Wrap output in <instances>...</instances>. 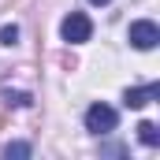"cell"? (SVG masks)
<instances>
[{"instance_id": "obj_1", "label": "cell", "mask_w": 160, "mask_h": 160, "mask_svg": "<svg viewBox=\"0 0 160 160\" xmlns=\"http://www.w3.org/2000/svg\"><path fill=\"white\" fill-rule=\"evenodd\" d=\"M116 123H119L116 108H108V104H101V101L86 108V130H89V134H112Z\"/></svg>"}, {"instance_id": "obj_4", "label": "cell", "mask_w": 160, "mask_h": 160, "mask_svg": "<svg viewBox=\"0 0 160 160\" xmlns=\"http://www.w3.org/2000/svg\"><path fill=\"white\" fill-rule=\"evenodd\" d=\"M157 97H160V86H157V82H149V86L127 89V93H123V104H127V108H145V104L157 101Z\"/></svg>"}, {"instance_id": "obj_9", "label": "cell", "mask_w": 160, "mask_h": 160, "mask_svg": "<svg viewBox=\"0 0 160 160\" xmlns=\"http://www.w3.org/2000/svg\"><path fill=\"white\" fill-rule=\"evenodd\" d=\"M89 4H97V8H104V4H112V0H89Z\"/></svg>"}, {"instance_id": "obj_6", "label": "cell", "mask_w": 160, "mask_h": 160, "mask_svg": "<svg viewBox=\"0 0 160 160\" xmlns=\"http://www.w3.org/2000/svg\"><path fill=\"white\" fill-rule=\"evenodd\" d=\"M30 153H34V149H30V145H26V142H8V145H4V157L11 160V157H30Z\"/></svg>"}, {"instance_id": "obj_7", "label": "cell", "mask_w": 160, "mask_h": 160, "mask_svg": "<svg viewBox=\"0 0 160 160\" xmlns=\"http://www.w3.org/2000/svg\"><path fill=\"white\" fill-rule=\"evenodd\" d=\"M15 41H19V26H15V22H11V26H0V45H8V48H11Z\"/></svg>"}, {"instance_id": "obj_3", "label": "cell", "mask_w": 160, "mask_h": 160, "mask_svg": "<svg viewBox=\"0 0 160 160\" xmlns=\"http://www.w3.org/2000/svg\"><path fill=\"white\" fill-rule=\"evenodd\" d=\"M127 38H130V45H134V48L149 52V48H157V41H160V30H157V22H153V19H138V22H130Z\"/></svg>"}, {"instance_id": "obj_8", "label": "cell", "mask_w": 160, "mask_h": 160, "mask_svg": "<svg viewBox=\"0 0 160 160\" xmlns=\"http://www.w3.org/2000/svg\"><path fill=\"white\" fill-rule=\"evenodd\" d=\"M4 97H8V104H19V108L30 104V93H11V89H4Z\"/></svg>"}, {"instance_id": "obj_5", "label": "cell", "mask_w": 160, "mask_h": 160, "mask_svg": "<svg viewBox=\"0 0 160 160\" xmlns=\"http://www.w3.org/2000/svg\"><path fill=\"white\" fill-rule=\"evenodd\" d=\"M138 138H142L145 145H160V130H157V123H138Z\"/></svg>"}, {"instance_id": "obj_2", "label": "cell", "mask_w": 160, "mask_h": 160, "mask_svg": "<svg viewBox=\"0 0 160 160\" xmlns=\"http://www.w3.org/2000/svg\"><path fill=\"white\" fill-rule=\"evenodd\" d=\"M60 34H63L67 45H82V41H89V34H93V22H89L82 11H71V15L60 22Z\"/></svg>"}]
</instances>
